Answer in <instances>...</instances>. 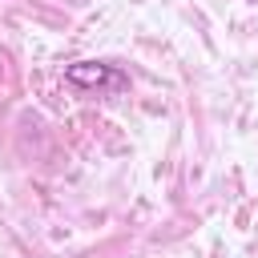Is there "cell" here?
Wrapping results in <instances>:
<instances>
[{
  "instance_id": "obj_1",
  "label": "cell",
  "mask_w": 258,
  "mask_h": 258,
  "mask_svg": "<svg viewBox=\"0 0 258 258\" xmlns=\"http://www.w3.org/2000/svg\"><path fill=\"white\" fill-rule=\"evenodd\" d=\"M64 81L73 89H85V93H121V89H129V77L109 60H77V64L64 69Z\"/></svg>"
}]
</instances>
